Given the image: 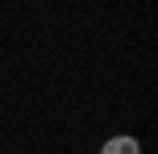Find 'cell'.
Listing matches in <instances>:
<instances>
[{
	"mask_svg": "<svg viewBox=\"0 0 158 154\" xmlns=\"http://www.w3.org/2000/svg\"><path fill=\"white\" fill-rule=\"evenodd\" d=\"M100 154H142V142L133 133H112V138H104Z\"/></svg>",
	"mask_w": 158,
	"mask_h": 154,
	"instance_id": "1",
	"label": "cell"
}]
</instances>
